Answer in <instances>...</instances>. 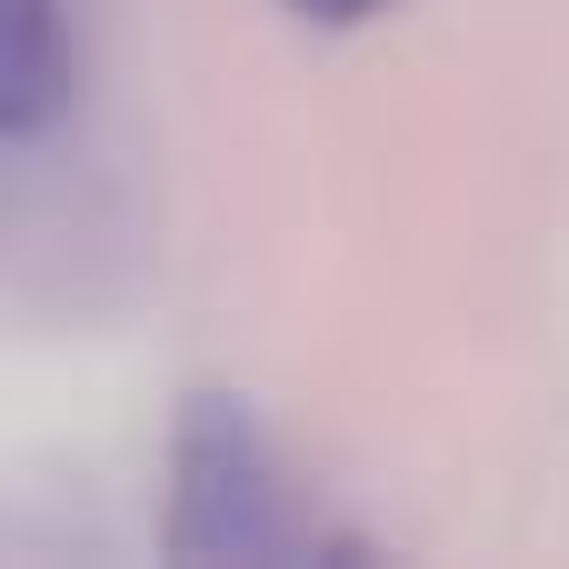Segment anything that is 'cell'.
<instances>
[{"mask_svg":"<svg viewBox=\"0 0 569 569\" xmlns=\"http://www.w3.org/2000/svg\"><path fill=\"white\" fill-rule=\"evenodd\" d=\"M300 20H320V30H360V20H380L390 0H290Z\"/></svg>","mask_w":569,"mask_h":569,"instance_id":"3","label":"cell"},{"mask_svg":"<svg viewBox=\"0 0 569 569\" xmlns=\"http://www.w3.org/2000/svg\"><path fill=\"white\" fill-rule=\"evenodd\" d=\"M70 20L60 0H0V140H40L70 110Z\"/></svg>","mask_w":569,"mask_h":569,"instance_id":"2","label":"cell"},{"mask_svg":"<svg viewBox=\"0 0 569 569\" xmlns=\"http://www.w3.org/2000/svg\"><path fill=\"white\" fill-rule=\"evenodd\" d=\"M170 550L180 560H260L280 550V480L240 400H190L170 450Z\"/></svg>","mask_w":569,"mask_h":569,"instance_id":"1","label":"cell"}]
</instances>
